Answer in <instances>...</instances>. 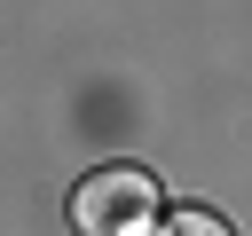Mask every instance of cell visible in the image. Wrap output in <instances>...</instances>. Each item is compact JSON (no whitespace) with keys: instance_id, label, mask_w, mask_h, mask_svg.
<instances>
[{"instance_id":"obj_1","label":"cell","mask_w":252,"mask_h":236,"mask_svg":"<svg viewBox=\"0 0 252 236\" xmlns=\"http://www.w3.org/2000/svg\"><path fill=\"white\" fill-rule=\"evenodd\" d=\"M71 228H87V236H134V228H158V189H150V173H134V165H102V173H87V181L71 189Z\"/></svg>"},{"instance_id":"obj_2","label":"cell","mask_w":252,"mask_h":236,"mask_svg":"<svg viewBox=\"0 0 252 236\" xmlns=\"http://www.w3.org/2000/svg\"><path fill=\"white\" fill-rule=\"evenodd\" d=\"M165 228H197V236H220V220H213V212H197V205H189V212H173Z\"/></svg>"}]
</instances>
